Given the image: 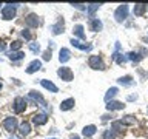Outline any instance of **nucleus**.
Wrapping results in <instances>:
<instances>
[{"label": "nucleus", "mask_w": 148, "mask_h": 139, "mask_svg": "<svg viewBox=\"0 0 148 139\" xmlns=\"http://www.w3.org/2000/svg\"><path fill=\"white\" fill-rule=\"evenodd\" d=\"M29 50L32 51V53H39V51H40V45L39 43H29Z\"/></svg>", "instance_id": "31"}, {"label": "nucleus", "mask_w": 148, "mask_h": 139, "mask_svg": "<svg viewBox=\"0 0 148 139\" xmlns=\"http://www.w3.org/2000/svg\"><path fill=\"white\" fill-rule=\"evenodd\" d=\"M16 6L17 5H6L5 8H2V17L5 20H11L16 16Z\"/></svg>", "instance_id": "3"}, {"label": "nucleus", "mask_w": 148, "mask_h": 139, "mask_svg": "<svg viewBox=\"0 0 148 139\" xmlns=\"http://www.w3.org/2000/svg\"><path fill=\"white\" fill-rule=\"evenodd\" d=\"M127 99H128V100H134V99H137V96H128Z\"/></svg>", "instance_id": "38"}, {"label": "nucleus", "mask_w": 148, "mask_h": 139, "mask_svg": "<svg viewBox=\"0 0 148 139\" xmlns=\"http://www.w3.org/2000/svg\"><path fill=\"white\" fill-rule=\"evenodd\" d=\"M113 118H114L113 114H103V116H102V120H110V119H113Z\"/></svg>", "instance_id": "35"}, {"label": "nucleus", "mask_w": 148, "mask_h": 139, "mask_svg": "<svg viewBox=\"0 0 148 139\" xmlns=\"http://www.w3.org/2000/svg\"><path fill=\"white\" fill-rule=\"evenodd\" d=\"M120 122H122L123 125L125 124H127V125H134V124H136V119H134L133 116H125V118L120 119Z\"/></svg>", "instance_id": "26"}, {"label": "nucleus", "mask_w": 148, "mask_h": 139, "mask_svg": "<svg viewBox=\"0 0 148 139\" xmlns=\"http://www.w3.org/2000/svg\"><path fill=\"white\" fill-rule=\"evenodd\" d=\"M117 93H119V88H117V87L110 88V90L106 91V94H105V100H106V102H110V99H113V97L117 94Z\"/></svg>", "instance_id": "23"}, {"label": "nucleus", "mask_w": 148, "mask_h": 139, "mask_svg": "<svg viewBox=\"0 0 148 139\" xmlns=\"http://www.w3.org/2000/svg\"><path fill=\"white\" fill-rule=\"evenodd\" d=\"M73 31H74V36H77L79 39H82V40L86 39V36H85V32H83V26H82V25H76Z\"/></svg>", "instance_id": "21"}, {"label": "nucleus", "mask_w": 148, "mask_h": 139, "mask_svg": "<svg viewBox=\"0 0 148 139\" xmlns=\"http://www.w3.org/2000/svg\"><path fill=\"white\" fill-rule=\"evenodd\" d=\"M43 60H51V50H48V51L43 53Z\"/></svg>", "instance_id": "34"}, {"label": "nucleus", "mask_w": 148, "mask_h": 139, "mask_svg": "<svg viewBox=\"0 0 148 139\" xmlns=\"http://www.w3.org/2000/svg\"><path fill=\"white\" fill-rule=\"evenodd\" d=\"M32 122H34L36 125H43V124L48 122V116H46L45 113L34 114V116H32Z\"/></svg>", "instance_id": "8"}, {"label": "nucleus", "mask_w": 148, "mask_h": 139, "mask_svg": "<svg viewBox=\"0 0 148 139\" xmlns=\"http://www.w3.org/2000/svg\"><path fill=\"white\" fill-rule=\"evenodd\" d=\"M25 25H28L29 28H36L39 25V19H37L36 14H29V16L25 19Z\"/></svg>", "instance_id": "11"}, {"label": "nucleus", "mask_w": 148, "mask_h": 139, "mask_svg": "<svg viewBox=\"0 0 148 139\" xmlns=\"http://www.w3.org/2000/svg\"><path fill=\"white\" fill-rule=\"evenodd\" d=\"M69 59H71V51H69L68 48H62V50H60V56H59L60 62L65 63V62H68Z\"/></svg>", "instance_id": "14"}, {"label": "nucleus", "mask_w": 148, "mask_h": 139, "mask_svg": "<svg viewBox=\"0 0 148 139\" xmlns=\"http://www.w3.org/2000/svg\"><path fill=\"white\" fill-rule=\"evenodd\" d=\"M147 111H148V110H147Z\"/></svg>", "instance_id": "41"}, {"label": "nucleus", "mask_w": 148, "mask_h": 139, "mask_svg": "<svg viewBox=\"0 0 148 139\" xmlns=\"http://www.w3.org/2000/svg\"><path fill=\"white\" fill-rule=\"evenodd\" d=\"M73 107H74V99H73V97H69V99L63 100L62 104H60V110H62V111H68V110H71Z\"/></svg>", "instance_id": "17"}, {"label": "nucleus", "mask_w": 148, "mask_h": 139, "mask_svg": "<svg viewBox=\"0 0 148 139\" xmlns=\"http://www.w3.org/2000/svg\"><path fill=\"white\" fill-rule=\"evenodd\" d=\"M116 134H114V130H106V131L103 133V139H114Z\"/></svg>", "instance_id": "29"}, {"label": "nucleus", "mask_w": 148, "mask_h": 139, "mask_svg": "<svg viewBox=\"0 0 148 139\" xmlns=\"http://www.w3.org/2000/svg\"><path fill=\"white\" fill-rule=\"evenodd\" d=\"M117 82L120 83V85H123V87H131L133 83H134L131 76H123V77H119V79H117Z\"/></svg>", "instance_id": "20"}, {"label": "nucleus", "mask_w": 148, "mask_h": 139, "mask_svg": "<svg viewBox=\"0 0 148 139\" xmlns=\"http://www.w3.org/2000/svg\"><path fill=\"white\" fill-rule=\"evenodd\" d=\"M96 130H97V128H96V125H86V127L83 128L82 134H83V136H85V138H91L92 134L96 133Z\"/></svg>", "instance_id": "19"}, {"label": "nucleus", "mask_w": 148, "mask_h": 139, "mask_svg": "<svg viewBox=\"0 0 148 139\" xmlns=\"http://www.w3.org/2000/svg\"><path fill=\"white\" fill-rule=\"evenodd\" d=\"M20 48H22V43H20L18 40H14L12 43H11V50H12V51H16V50H20Z\"/></svg>", "instance_id": "30"}, {"label": "nucleus", "mask_w": 148, "mask_h": 139, "mask_svg": "<svg viewBox=\"0 0 148 139\" xmlns=\"http://www.w3.org/2000/svg\"><path fill=\"white\" fill-rule=\"evenodd\" d=\"M0 90H2V83H0Z\"/></svg>", "instance_id": "39"}, {"label": "nucleus", "mask_w": 148, "mask_h": 139, "mask_svg": "<svg viewBox=\"0 0 148 139\" xmlns=\"http://www.w3.org/2000/svg\"><path fill=\"white\" fill-rule=\"evenodd\" d=\"M22 36L25 37V40H31V34H29V31H28V30H23L22 31Z\"/></svg>", "instance_id": "33"}, {"label": "nucleus", "mask_w": 148, "mask_h": 139, "mask_svg": "<svg viewBox=\"0 0 148 139\" xmlns=\"http://www.w3.org/2000/svg\"><path fill=\"white\" fill-rule=\"evenodd\" d=\"M69 139H80V136H79V134H71V138Z\"/></svg>", "instance_id": "37"}, {"label": "nucleus", "mask_w": 148, "mask_h": 139, "mask_svg": "<svg viewBox=\"0 0 148 139\" xmlns=\"http://www.w3.org/2000/svg\"><path fill=\"white\" fill-rule=\"evenodd\" d=\"M40 68H42V62H40V60H32V62H31L29 65H28V68H26V73L32 74V73L39 71Z\"/></svg>", "instance_id": "10"}, {"label": "nucleus", "mask_w": 148, "mask_h": 139, "mask_svg": "<svg viewBox=\"0 0 148 139\" xmlns=\"http://www.w3.org/2000/svg\"><path fill=\"white\" fill-rule=\"evenodd\" d=\"M125 125L120 122V120H114L113 124H111V130H117V131H120V130H123Z\"/></svg>", "instance_id": "28"}, {"label": "nucleus", "mask_w": 148, "mask_h": 139, "mask_svg": "<svg viewBox=\"0 0 148 139\" xmlns=\"http://www.w3.org/2000/svg\"><path fill=\"white\" fill-rule=\"evenodd\" d=\"M88 65H90V68H92V70H105V63H103V60H102L100 56H91V57L88 59Z\"/></svg>", "instance_id": "1"}, {"label": "nucleus", "mask_w": 148, "mask_h": 139, "mask_svg": "<svg viewBox=\"0 0 148 139\" xmlns=\"http://www.w3.org/2000/svg\"><path fill=\"white\" fill-rule=\"evenodd\" d=\"M25 107H26V102L23 97H16L14 99V104H12V108L16 113H22L23 110H25Z\"/></svg>", "instance_id": "6"}, {"label": "nucleus", "mask_w": 148, "mask_h": 139, "mask_svg": "<svg viewBox=\"0 0 148 139\" xmlns=\"http://www.w3.org/2000/svg\"><path fill=\"white\" fill-rule=\"evenodd\" d=\"M90 28H91V31H100L102 28H103V25H102V22L99 20V19H91V22H90Z\"/></svg>", "instance_id": "16"}, {"label": "nucleus", "mask_w": 148, "mask_h": 139, "mask_svg": "<svg viewBox=\"0 0 148 139\" xmlns=\"http://www.w3.org/2000/svg\"><path fill=\"white\" fill-rule=\"evenodd\" d=\"M147 9H148V5H143V3L136 5V6H134V16H142Z\"/></svg>", "instance_id": "22"}, {"label": "nucleus", "mask_w": 148, "mask_h": 139, "mask_svg": "<svg viewBox=\"0 0 148 139\" xmlns=\"http://www.w3.org/2000/svg\"><path fill=\"white\" fill-rule=\"evenodd\" d=\"M127 17H128V5H120V6L116 9V12H114V19L117 22H122Z\"/></svg>", "instance_id": "4"}, {"label": "nucleus", "mask_w": 148, "mask_h": 139, "mask_svg": "<svg viewBox=\"0 0 148 139\" xmlns=\"http://www.w3.org/2000/svg\"><path fill=\"white\" fill-rule=\"evenodd\" d=\"M100 5H97V3H91V5H88V8H86V12H88V16H92L97 9H99Z\"/></svg>", "instance_id": "27"}, {"label": "nucleus", "mask_w": 148, "mask_h": 139, "mask_svg": "<svg viewBox=\"0 0 148 139\" xmlns=\"http://www.w3.org/2000/svg\"><path fill=\"white\" fill-rule=\"evenodd\" d=\"M31 133V125L29 122H22L20 127H18V134L20 136H28Z\"/></svg>", "instance_id": "12"}, {"label": "nucleus", "mask_w": 148, "mask_h": 139, "mask_svg": "<svg viewBox=\"0 0 148 139\" xmlns=\"http://www.w3.org/2000/svg\"><path fill=\"white\" fill-rule=\"evenodd\" d=\"M3 128L6 131H14L17 128V119L16 118H6L3 120Z\"/></svg>", "instance_id": "5"}, {"label": "nucleus", "mask_w": 148, "mask_h": 139, "mask_svg": "<svg viewBox=\"0 0 148 139\" xmlns=\"http://www.w3.org/2000/svg\"><path fill=\"white\" fill-rule=\"evenodd\" d=\"M73 6L76 8V9H80V11H83V9H86V8H88L86 5H82V3H76V5L73 3Z\"/></svg>", "instance_id": "32"}, {"label": "nucleus", "mask_w": 148, "mask_h": 139, "mask_svg": "<svg viewBox=\"0 0 148 139\" xmlns=\"http://www.w3.org/2000/svg\"><path fill=\"white\" fill-rule=\"evenodd\" d=\"M40 83H42V87H43V88H46V90H49L51 93H57V91H59V88L56 87V85H54V83L51 82V81H46V79H42V81H40Z\"/></svg>", "instance_id": "13"}, {"label": "nucleus", "mask_w": 148, "mask_h": 139, "mask_svg": "<svg viewBox=\"0 0 148 139\" xmlns=\"http://www.w3.org/2000/svg\"><path fill=\"white\" fill-rule=\"evenodd\" d=\"M63 28H65V22H63V19H60L56 25L51 26V32H53L54 36H57V34H60V32H63Z\"/></svg>", "instance_id": "9"}, {"label": "nucleus", "mask_w": 148, "mask_h": 139, "mask_svg": "<svg viewBox=\"0 0 148 139\" xmlns=\"http://www.w3.org/2000/svg\"><path fill=\"white\" fill-rule=\"evenodd\" d=\"M57 74H59V77L62 79V81H65V82H71V81H73V77H74V74H73V71H71V68H68V67L59 68Z\"/></svg>", "instance_id": "2"}, {"label": "nucleus", "mask_w": 148, "mask_h": 139, "mask_svg": "<svg viewBox=\"0 0 148 139\" xmlns=\"http://www.w3.org/2000/svg\"><path fill=\"white\" fill-rule=\"evenodd\" d=\"M123 108H125V105L122 104V102H119V100H110V102H106V110H110V111L123 110Z\"/></svg>", "instance_id": "7"}, {"label": "nucleus", "mask_w": 148, "mask_h": 139, "mask_svg": "<svg viewBox=\"0 0 148 139\" xmlns=\"http://www.w3.org/2000/svg\"><path fill=\"white\" fill-rule=\"evenodd\" d=\"M71 45L76 46V48H79V50H82V51H90L92 48L91 45H83V43H80V42L76 40V39H71Z\"/></svg>", "instance_id": "18"}, {"label": "nucleus", "mask_w": 148, "mask_h": 139, "mask_svg": "<svg viewBox=\"0 0 148 139\" xmlns=\"http://www.w3.org/2000/svg\"><path fill=\"white\" fill-rule=\"evenodd\" d=\"M5 48H6V45H5V42H3V40H0V51H3Z\"/></svg>", "instance_id": "36"}, {"label": "nucleus", "mask_w": 148, "mask_h": 139, "mask_svg": "<svg viewBox=\"0 0 148 139\" xmlns=\"http://www.w3.org/2000/svg\"><path fill=\"white\" fill-rule=\"evenodd\" d=\"M29 97H31V99H34L36 102H39V104H40L42 107H46V100H45L43 97H42L37 91H34V90L29 91Z\"/></svg>", "instance_id": "15"}, {"label": "nucleus", "mask_w": 148, "mask_h": 139, "mask_svg": "<svg viewBox=\"0 0 148 139\" xmlns=\"http://www.w3.org/2000/svg\"><path fill=\"white\" fill-rule=\"evenodd\" d=\"M127 57H128L130 60H133V62H140L142 56L139 54V53H134V51H131V53H128V54H127Z\"/></svg>", "instance_id": "25"}, {"label": "nucleus", "mask_w": 148, "mask_h": 139, "mask_svg": "<svg viewBox=\"0 0 148 139\" xmlns=\"http://www.w3.org/2000/svg\"><path fill=\"white\" fill-rule=\"evenodd\" d=\"M51 139H54V138H51Z\"/></svg>", "instance_id": "40"}, {"label": "nucleus", "mask_w": 148, "mask_h": 139, "mask_svg": "<svg viewBox=\"0 0 148 139\" xmlns=\"http://www.w3.org/2000/svg\"><path fill=\"white\" fill-rule=\"evenodd\" d=\"M23 57H25V54H23L22 51H11V53H9V59L11 60H20Z\"/></svg>", "instance_id": "24"}]
</instances>
